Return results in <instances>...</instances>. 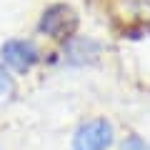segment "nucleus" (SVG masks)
I'll use <instances>...</instances> for the list:
<instances>
[{"instance_id": "nucleus-1", "label": "nucleus", "mask_w": 150, "mask_h": 150, "mask_svg": "<svg viewBox=\"0 0 150 150\" xmlns=\"http://www.w3.org/2000/svg\"><path fill=\"white\" fill-rule=\"evenodd\" d=\"M75 28H78V15L65 3H55V5L45 8V13L38 20V30L53 40H70Z\"/></svg>"}, {"instance_id": "nucleus-2", "label": "nucleus", "mask_w": 150, "mask_h": 150, "mask_svg": "<svg viewBox=\"0 0 150 150\" xmlns=\"http://www.w3.org/2000/svg\"><path fill=\"white\" fill-rule=\"evenodd\" d=\"M112 145V125L105 118H90L78 125L73 150H108Z\"/></svg>"}, {"instance_id": "nucleus-3", "label": "nucleus", "mask_w": 150, "mask_h": 150, "mask_svg": "<svg viewBox=\"0 0 150 150\" xmlns=\"http://www.w3.org/2000/svg\"><path fill=\"white\" fill-rule=\"evenodd\" d=\"M0 58H3V63L10 70H15V73H28V70H33L38 65L40 50H38L35 43H30V40L10 38V40H5L3 48H0Z\"/></svg>"}, {"instance_id": "nucleus-4", "label": "nucleus", "mask_w": 150, "mask_h": 150, "mask_svg": "<svg viewBox=\"0 0 150 150\" xmlns=\"http://www.w3.org/2000/svg\"><path fill=\"white\" fill-rule=\"evenodd\" d=\"M100 55V43L93 38H70L63 45V60L68 65H90Z\"/></svg>"}, {"instance_id": "nucleus-5", "label": "nucleus", "mask_w": 150, "mask_h": 150, "mask_svg": "<svg viewBox=\"0 0 150 150\" xmlns=\"http://www.w3.org/2000/svg\"><path fill=\"white\" fill-rule=\"evenodd\" d=\"M13 88H15V85H13V75L5 70V65H0V100L10 95Z\"/></svg>"}, {"instance_id": "nucleus-6", "label": "nucleus", "mask_w": 150, "mask_h": 150, "mask_svg": "<svg viewBox=\"0 0 150 150\" xmlns=\"http://www.w3.org/2000/svg\"><path fill=\"white\" fill-rule=\"evenodd\" d=\"M120 150H150V145L145 143L140 135H128V138L123 140V145H120Z\"/></svg>"}]
</instances>
